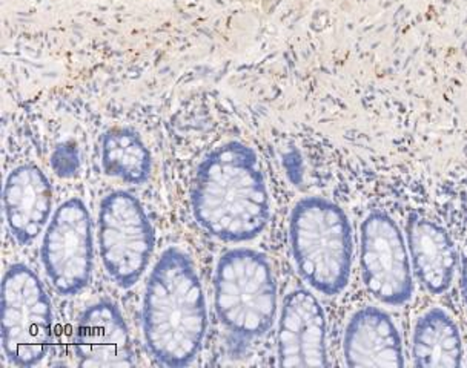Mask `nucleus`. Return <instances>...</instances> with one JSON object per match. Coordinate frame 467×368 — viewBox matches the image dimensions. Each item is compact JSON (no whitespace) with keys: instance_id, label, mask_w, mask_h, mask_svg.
<instances>
[{"instance_id":"obj_1","label":"nucleus","mask_w":467,"mask_h":368,"mask_svg":"<svg viewBox=\"0 0 467 368\" xmlns=\"http://www.w3.org/2000/svg\"><path fill=\"white\" fill-rule=\"evenodd\" d=\"M191 209L200 228L220 241L257 238L271 219V199L253 150L228 143L206 157L192 181Z\"/></svg>"},{"instance_id":"obj_2","label":"nucleus","mask_w":467,"mask_h":368,"mask_svg":"<svg viewBox=\"0 0 467 368\" xmlns=\"http://www.w3.org/2000/svg\"><path fill=\"white\" fill-rule=\"evenodd\" d=\"M141 325L146 347L165 367L190 365L208 330V309L194 262L183 250L166 249L146 282Z\"/></svg>"},{"instance_id":"obj_3","label":"nucleus","mask_w":467,"mask_h":368,"mask_svg":"<svg viewBox=\"0 0 467 368\" xmlns=\"http://www.w3.org/2000/svg\"><path fill=\"white\" fill-rule=\"evenodd\" d=\"M292 260L298 275L321 295H340L354 266V232L345 210L331 199L306 197L289 219Z\"/></svg>"},{"instance_id":"obj_4","label":"nucleus","mask_w":467,"mask_h":368,"mask_svg":"<svg viewBox=\"0 0 467 368\" xmlns=\"http://www.w3.org/2000/svg\"><path fill=\"white\" fill-rule=\"evenodd\" d=\"M214 309L224 329L240 340L268 333L278 311L277 282L268 258L248 248L224 252L215 267Z\"/></svg>"},{"instance_id":"obj_5","label":"nucleus","mask_w":467,"mask_h":368,"mask_svg":"<svg viewBox=\"0 0 467 368\" xmlns=\"http://www.w3.org/2000/svg\"><path fill=\"white\" fill-rule=\"evenodd\" d=\"M2 347L16 367H33L53 341V305L39 276L25 264L2 278Z\"/></svg>"},{"instance_id":"obj_6","label":"nucleus","mask_w":467,"mask_h":368,"mask_svg":"<svg viewBox=\"0 0 467 368\" xmlns=\"http://www.w3.org/2000/svg\"><path fill=\"white\" fill-rule=\"evenodd\" d=\"M99 252L103 267L117 286H134L145 273L154 252V229L134 195L114 190L100 203Z\"/></svg>"},{"instance_id":"obj_7","label":"nucleus","mask_w":467,"mask_h":368,"mask_svg":"<svg viewBox=\"0 0 467 368\" xmlns=\"http://www.w3.org/2000/svg\"><path fill=\"white\" fill-rule=\"evenodd\" d=\"M360 271L366 291L379 304L400 307L412 300L414 269L408 241L389 213L372 210L363 220Z\"/></svg>"},{"instance_id":"obj_8","label":"nucleus","mask_w":467,"mask_h":368,"mask_svg":"<svg viewBox=\"0 0 467 368\" xmlns=\"http://www.w3.org/2000/svg\"><path fill=\"white\" fill-rule=\"evenodd\" d=\"M40 255L58 295H78L89 286L94 269L93 221L82 199H67L54 210Z\"/></svg>"},{"instance_id":"obj_9","label":"nucleus","mask_w":467,"mask_h":368,"mask_svg":"<svg viewBox=\"0 0 467 368\" xmlns=\"http://www.w3.org/2000/svg\"><path fill=\"white\" fill-rule=\"evenodd\" d=\"M277 358L280 367H327V313L317 296L294 289L283 300L278 316Z\"/></svg>"},{"instance_id":"obj_10","label":"nucleus","mask_w":467,"mask_h":368,"mask_svg":"<svg viewBox=\"0 0 467 368\" xmlns=\"http://www.w3.org/2000/svg\"><path fill=\"white\" fill-rule=\"evenodd\" d=\"M74 352L80 367L134 365L131 334L116 304L99 301L83 311L74 332Z\"/></svg>"},{"instance_id":"obj_11","label":"nucleus","mask_w":467,"mask_h":368,"mask_svg":"<svg viewBox=\"0 0 467 368\" xmlns=\"http://www.w3.org/2000/svg\"><path fill=\"white\" fill-rule=\"evenodd\" d=\"M6 226L22 246H28L44 232L53 212V188L47 175L35 165L11 170L4 186Z\"/></svg>"},{"instance_id":"obj_12","label":"nucleus","mask_w":467,"mask_h":368,"mask_svg":"<svg viewBox=\"0 0 467 368\" xmlns=\"http://www.w3.org/2000/svg\"><path fill=\"white\" fill-rule=\"evenodd\" d=\"M348 367H403V340L388 312L366 305L350 316L343 336Z\"/></svg>"},{"instance_id":"obj_13","label":"nucleus","mask_w":467,"mask_h":368,"mask_svg":"<svg viewBox=\"0 0 467 368\" xmlns=\"http://www.w3.org/2000/svg\"><path fill=\"white\" fill-rule=\"evenodd\" d=\"M409 255L414 275L432 295H443L452 286L460 264L448 230L432 220L410 215L406 228Z\"/></svg>"},{"instance_id":"obj_14","label":"nucleus","mask_w":467,"mask_h":368,"mask_svg":"<svg viewBox=\"0 0 467 368\" xmlns=\"http://www.w3.org/2000/svg\"><path fill=\"white\" fill-rule=\"evenodd\" d=\"M462 333L448 312L432 307L420 316L412 332V361L420 368H460Z\"/></svg>"},{"instance_id":"obj_15","label":"nucleus","mask_w":467,"mask_h":368,"mask_svg":"<svg viewBox=\"0 0 467 368\" xmlns=\"http://www.w3.org/2000/svg\"><path fill=\"white\" fill-rule=\"evenodd\" d=\"M102 165L108 175L130 184L145 183L151 174L150 150L128 129H114L103 137Z\"/></svg>"},{"instance_id":"obj_16","label":"nucleus","mask_w":467,"mask_h":368,"mask_svg":"<svg viewBox=\"0 0 467 368\" xmlns=\"http://www.w3.org/2000/svg\"><path fill=\"white\" fill-rule=\"evenodd\" d=\"M460 289L462 296L467 305V241L460 255Z\"/></svg>"}]
</instances>
